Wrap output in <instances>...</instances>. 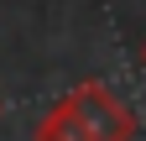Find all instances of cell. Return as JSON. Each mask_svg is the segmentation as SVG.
Listing matches in <instances>:
<instances>
[{
    "instance_id": "1",
    "label": "cell",
    "mask_w": 146,
    "mask_h": 141,
    "mask_svg": "<svg viewBox=\"0 0 146 141\" xmlns=\"http://www.w3.org/2000/svg\"><path fill=\"white\" fill-rule=\"evenodd\" d=\"M131 136H136L131 104L99 78H84L78 89H68L31 131V141H131Z\"/></svg>"
},
{
    "instance_id": "2",
    "label": "cell",
    "mask_w": 146,
    "mask_h": 141,
    "mask_svg": "<svg viewBox=\"0 0 146 141\" xmlns=\"http://www.w3.org/2000/svg\"><path fill=\"white\" fill-rule=\"evenodd\" d=\"M141 68H146V42H141Z\"/></svg>"
}]
</instances>
